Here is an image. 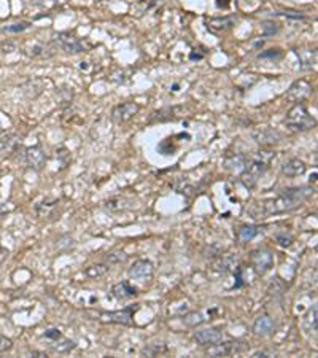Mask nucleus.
Segmentation results:
<instances>
[{
  "label": "nucleus",
  "instance_id": "37",
  "mask_svg": "<svg viewBox=\"0 0 318 358\" xmlns=\"http://www.w3.org/2000/svg\"><path fill=\"white\" fill-rule=\"evenodd\" d=\"M8 255H10L8 250H6L5 247L0 245V264H3V261L6 260V258H8Z\"/></svg>",
  "mask_w": 318,
  "mask_h": 358
},
{
  "label": "nucleus",
  "instance_id": "6",
  "mask_svg": "<svg viewBox=\"0 0 318 358\" xmlns=\"http://www.w3.org/2000/svg\"><path fill=\"white\" fill-rule=\"evenodd\" d=\"M134 312H135L134 306H127L123 310H116V312H104V314H101V322L129 326L134 323Z\"/></svg>",
  "mask_w": 318,
  "mask_h": 358
},
{
  "label": "nucleus",
  "instance_id": "32",
  "mask_svg": "<svg viewBox=\"0 0 318 358\" xmlns=\"http://www.w3.org/2000/svg\"><path fill=\"white\" fill-rule=\"evenodd\" d=\"M11 347H13V341L10 338L2 336V334H0V354L8 352V350H11Z\"/></svg>",
  "mask_w": 318,
  "mask_h": 358
},
{
  "label": "nucleus",
  "instance_id": "3",
  "mask_svg": "<svg viewBox=\"0 0 318 358\" xmlns=\"http://www.w3.org/2000/svg\"><path fill=\"white\" fill-rule=\"evenodd\" d=\"M285 124L291 132H306L317 126V121L309 113L304 104H294V107L286 115Z\"/></svg>",
  "mask_w": 318,
  "mask_h": 358
},
{
  "label": "nucleus",
  "instance_id": "9",
  "mask_svg": "<svg viewBox=\"0 0 318 358\" xmlns=\"http://www.w3.org/2000/svg\"><path fill=\"white\" fill-rule=\"evenodd\" d=\"M253 139L261 147H275L283 142V135L275 129H261L253 132Z\"/></svg>",
  "mask_w": 318,
  "mask_h": 358
},
{
  "label": "nucleus",
  "instance_id": "30",
  "mask_svg": "<svg viewBox=\"0 0 318 358\" xmlns=\"http://www.w3.org/2000/svg\"><path fill=\"white\" fill-rule=\"evenodd\" d=\"M275 16H283V18H291V19H306V16L301 11H275Z\"/></svg>",
  "mask_w": 318,
  "mask_h": 358
},
{
  "label": "nucleus",
  "instance_id": "8",
  "mask_svg": "<svg viewBox=\"0 0 318 358\" xmlns=\"http://www.w3.org/2000/svg\"><path fill=\"white\" fill-rule=\"evenodd\" d=\"M139 110H140V107L135 102L119 104L111 110V119L115 121V123H126V121H129L131 118L137 115Z\"/></svg>",
  "mask_w": 318,
  "mask_h": 358
},
{
  "label": "nucleus",
  "instance_id": "7",
  "mask_svg": "<svg viewBox=\"0 0 318 358\" xmlns=\"http://www.w3.org/2000/svg\"><path fill=\"white\" fill-rule=\"evenodd\" d=\"M252 264L255 271L263 276L267 271H270V268L274 266V255H272L269 250H255L252 253Z\"/></svg>",
  "mask_w": 318,
  "mask_h": 358
},
{
  "label": "nucleus",
  "instance_id": "25",
  "mask_svg": "<svg viewBox=\"0 0 318 358\" xmlns=\"http://www.w3.org/2000/svg\"><path fill=\"white\" fill-rule=\"evenodd\" d=\"M30 26V22H16V24H10V26H5L2 30L5 34H21V32H24V30H27Z\"/></svg>",
  "mask_w": 318,
  "mask_h": 358
},
{
  "label": "nucleus",
  "instance_id": "13",
  "mask_svg": "<svg viewBox=\"0 0 318 358\" xmlns=\"http://www.w3.org/2000/svg\"><path fill=\"white\" fill-rule=\"evenodd\" d=\"M275 328L277 325L274 322V318L269 317V315H261L255 320L253 323V333L256 336H261V338H266V336H270V334L275 333Z\"/></svg>",
  "mask_w": 318,
  "mask_h": 358
},
{
  "label": "nucleus",
  "instance_id": "2",
  "mask_svg": "<svg viewBox=\"0 0 318 358\" xmlns=\"http://www.w3.org/2000/svg\"><path fill=\"white\" fill-rule=\"evenodd\" d=\"M274 151H260L253 158H248L245 169L240 172V180L245 185V188H253L258 183V180L269 169V164L274 159Z\"/></svg>",
  "mask_w": 318,
  "mask_h": 358
},
{
  "label": "nucleus",
  "instance_id": "24",
  "mask_svg": "<svg viewBox=\"0 0 318 358\" xmlns=\"http://www.w3.org/2000/svg\"><path fill=\"white\" fill-rule=\"evenodd\" d=\"M105 207L111 212H119V210H126L127 207H131V204L126 199H111L105 204Z\"/></svg>",
  "mask_w": 318,
  "mask_h": 358
},
{
  "label": "nucleus",
  "instance_id": "18",
  "mask_svg": "<svg viewBox=\"0 0 318 358\" xmlns=\"http://www.w3.org/2000/svg\"><path fill=\"white\" fill-rule=\"evenodd\" d=\"M240 268V260H239V256L236 255H224L221 260H219L216 263V269L219 272H224V274H228V272H236L237 269Z\"/></svg>",
  "mask_w": 318,
  "mask_h": 358
},
{
  "label": "nucleus",
  "instance_id": "14",
  "mask_svg": "<svg viewBox=\"0 0 318 358\" xmlns=\"http://www.w3.org/2000/svg\"><path fill=\"white\" fill-rule=\"evenodd\" d=\"M26 163L29 164V167H32L34 171H42L45 163H47L45 151L39 145L27 148L26 150Z\"/></svg>",
  "mask_w": 318,
  "mask_h": 358
},
{
  "label": "nucleus",
  "instance_id": "31",
  "mask_svg": "<svg viewBox=\"0 0 318 358\" xmlns=\"http://www.w3.org/2000/svg\"><path fill=\"white\" fill-rule=\"evenodd\" d=\"M307 322H309V325H310V330L315 333V331H317V306H315V304L312 306V309L309 310Z\"/></svg>",
  "mask_w": 318,
  "mask_h": 358
},
{
  "label": "nucleus",
  "instance_id": "22",
  "mask_svg": "<svg viewBox=\"0 0 318 358\" xmlns=\"http://www.w3.org/2000/svg\"><path fill=\"white\" fill-rule=\"evenodd\" d=\"M261 231H263V228H260V226H244V228H240L237 233V240L240 243L252 242L255 238H258Z\"/></svg>",
  "mask_w": 318,
  "mask_h": 358
},
{
  "label": "nucleus",
  "instance_id": "10",
  "mask_svg": "<svg viewBox=\"0 0 318 358\" xmlns=\"http://www.w3.org/2000/svg\"><path fill=\"white\" fill-rule=\"evenodd\" d=\"M56 43L69 55H78V53L85 51V45H83L77 37H73L67 32H62L56 37Z\"/></svg>",
  "mask_w": 318,
  "mask_h": 358
},
{
  "label": "nucleus",
  "instance_id": "19",
  "mask_svg": "<svg viewBox=\"0 0 318 358\" xmlns=\"http://www.w3.org/2000/svg\"><path fill=\"white\" fill-rule=\"evenodd\" d=\"M306 169L307 167L301 159H290L288 163L282 166V174L286 177H299V175H304Z\"/></svg>",
  "mask_w": 318,
  "mask_h": 358
},
{
  "label": "nucleus",
  "instance_id": "39",
  "mask_svg": "<svg viewBox=\"0 0 318 358\" xmlns=\"http://www.w3.org/2000/svg\"><path fill=\"white\" fill-rule=\"evenodd\" d=\"M6 212H8V209H6V205H2V204H0V217H2L3 213H6Z\"/></svg>",
  "mask_w": 318,
  "mask_h": 358
},
{
  "label": "nucleus",
  "instance_id": "26",
  "mask_svg": "<svg viewBox=\"0 0 318 358\" xmlns=\"http://www.w3.org/2000/svg\"><path fill=\"white\" fill-rule=\"evenodd\" d=\"M278 30H280V27H278V24H275V22H272V21L263 22V37H272V35H275Z\"/></svg>",
  "mask_w": 318,
  "mask_h": 358
},
{
  "label": "nucleus",
  "instance_id": "1",
  "mask_svg": "<svg viewBox=\"0 0 318 358\" xmlns=\"http://www.w3.org/2000/svg\"><path fill=\"white\" fill-rule=\"evenodd\" d=\"M314 194V188L310 186H299V188H288L277 196L275 199H267L255 204L248 209V213L252 218H263L267 215H277V213L290 212L302 205L309 196Z\"/></svg>",
  "mask_w": 318,
  "mask_h": 358
},
{
  "label": "nucleus",
  "instance_id": "33",
  "mask_svg": "<svg viewBox=\"0 0 318 358\" xmlns=\"http://www.w3.org/2000/svg\"><path fill=\"white\" fill-rule=\"evenodd\" d=\"M62 338H64V336H62V333H60L59 330H48V331H45V339L51 341L53 344H54L56 341L62 339Z\"/></svg>",
  "mask_w": 318,
  "mask_h": 358
},
{
  "label": "nucleus",
  "instance_id": "15",
  "mask_svg": "<svg viewBox=\"0 0 318 358\" xmlns=\"http://www.w3.org/2000/svg\"><path fill=\"white\" fill-rule=\"evenodd\" d=\"M153 272H155V268H153V264H151V261H148V260H137V261H134V264L131 266L129 276L134 277V279L143 280V279H151Z\"/></svg>",
  "mask_w": 318,
  "mask_h": 358
},
{
  "label": "nucleus",
  "instance_id": "29",
  "mask_svg": "<svg viewBox=\"0 0 318 358\" xmlns=\"http://www.w3.org/2000/svg\"><path fill=\"white\" fill-rule=\"evenodd\" d=\"M282 56H283L282 50H269V51H264V53H261V55H258L260 59H272V60L280 59Z\"/></svg>",
  "mask_w": 318,
  "mask_h": 358
},
{
  "label": "nucleus",
  "instance_id": "35",
  "mask_svg": "<svg viewBox=\"0 0 318 358\" xmlns=\"http://www.w3.org/2000/svg\"><path fill=\"white\" fill-rule=\"evenodd\" d=\"M277 242H278L282 247H290L291 243H293V238H291V236L278 234V236H277Z\"/></svg>",
  "mask_w": 318,
  "mask_h": 358
},
{
  "label": "nucleus",
  "instance_id": "36",
  "mask_svg": "<svg viewBox=\"0 0 318 358\" xmlns=\"http://www.w3.org/2000/svg\"><path fill=\"white\" fill-rule=\"evenodd\" d=\"M255 358H260V357H275V352H272V350H258V352L253 354Z\"/></svg>",
  "mask_w": 318,
  "mask_h": 358
},
{
  "label": "nucleus",
  "instance_id": "28",
  "mask_svg": "<svg viewBox=\"0 0 318 358\" xmlns=\"http://www.w3.org/2000/svg\"><path fill=\"white\" fill-rule=\"evenodd\" d=\"M127 260V255L123 253V252H116V253H108L107 258H105V261L108 264H118V263H124Z\"/></svg>",
  "mask_w": 318,
  "mask_h": 358
},
{
  "label": "nucleus",
  "instance_id": "40",
  "mask_svg": "<svg viewBox=\"0 0 318 358\" xmlns=\"http://www.w3.org/2000/svg\"><path fill=\"white\" fill-rule=\"evenodd\" d=\"M310 181H314V183L317 181V172H314V175H312V177H310Z\"/></svg>",
  "mask_w": 318,
  "mask_h": 358
},
{
  "label": "nucleus",
  "instance_id": "23",
  "mask_svg": "<svg viewBox=\"0 0 318 358\" xmlns=\"http://www.w3.org/2000/svg\"><path fill=\"white\" fill-rule=\"evenodd\" d=\"M248 163V158L244 156V155H236L232 158H228L224 161V166L226 169H231V171H236V172H242L245 169V166Z\"/></svg>",
  "mask_w": 318,
  "mask_h": 358
},
{
  "label": "nucleus",
  "instance_id": "17",
  "mask_svg": "<svg viewBox=\"0 0 318 358\" xmlns=\"http://www.w3.org/2000/svg\"><path fill=\"white\" fill-rule=\"evenodd\" d=\"M59 201H43L40 204H37L35 212L40 218H50L54 220L59 215Z\"/></svg>",
  "mask_w": 318,
  "mask_h": 358
},
{
  "label": "nucleus",
  "instance_id": "41",
  "mask_svg": "<svg viewBox=\"0 0 318 358\" xmlns=\"http://www.w3.org/2000/svg\"><path fill=\"white\" fill-rule=\"evenodd\" d=\"M0 134H2V129H0Z\"/></svg>",
  "mask_w": 318,
  "mask_h": 358
},
{
  "label": "nucleus",
  "instance_id": "20",
  "mask_svg": "<svg viewBox=\"0 0 318 358\" xmlns=\"http://www.w3.org/2000/svg\"><path fill=\"white\" fill-rule=\"evenodd\" d=\"M19 140L21 137L18 134H6L5 137H2L0 139V156H6L16 150V147L19 145Z\"/></svg>",
  "mask_w": 318,
  "mask_h": 358
},
{
  "label": "nucleus",
  "instance_id": "34",
  "mask_svg": "<svg viewBox=\"0 0 318 358\" xmlns=\"http://www.w3.org/2000/svg\"><path fill=\"white\" fill-rule=\"evenodd\" d=\"M162 352H165V346H161V347H158V346H153V347H148V349H145L143 350V354L145 355H148V357H155V355H158V354H162Z\"/></svg>",
  "mask_w": 318,
  "mask_h": 358
},
{
  "label": "nucleus",
  "instance_id": "4",
  "mask_svg": "<svg viewBox=\"0 0 318 358\" xmlns=\"http://www.w3.org/2000/svg\"><path fill=\"white\" fill-rule=\"evenodd\" d=\"M245 350L244 342L240 341H219L216 344L210 346L207 355L210 357H229L234 354H242Z\"/></svg>",
  "mask_w": 318,
  "mask_h": 358
},
{
  "label": "nucleus",
  "instance_id": "11",
  "mask_svg": "<svg viewBox=\"0 0 318 358\" xmlns=\"http://www.w3.org/2000/svg\"><path fill=\"white\" fill-rule=\"evenodd\" d=\"M218 314H219V309H218V307L204 309V310L193 312V314L185 315L183 322H185V325H188V326H198V325L207 323V322H210V320H213Z\"/></svg>",
  "mask_w": 318,
  "mask_h": 358
},
{
  "label": "nucleus",
  "instance_id": "16",
  "mask_svg": "<svg viewBox=\"0 0 318 358\" xmlns=\"http://www.w3.org/2000/svg\"><path fill=\"white\" fill-rule=\"evenodd\" d=\"M111 295L115 296L116 299H121V301L132 299V298H135V296L139 295V288L132 287L127 280H123V282H119V284L113 285Z\"/></svg>",
  "mask_w": 318,
  "mask_h": 358
},
{
  "label": "nucleus",
  "instance_id": "21",
  "mask_svg": "<svg viewBox=\"0 0 318 358\" xmlns=\"http://www.w3.org/2000/svg\"><path fill=\"white\" fill-rule=\"evenodd\" d=\"M234 24H236V19L234 18H215L207 22V27H209V30H212V32L219 34V32H226V30L232 29Z\"/></svg>",
  "mask_w": 318,
  "mask_h": 358
},
{
  "label": "nucleus",
  "instance_id": "27",
  "mask_svg": "<svg viewBox=\"0 0 318 358\" xmlns=\"http://www.w3.org/2000/svg\"><path fill=\"white\" fill-rule=\"evenodd\" d=\"M108 271V268L105 264H96V266H91V268L86 269V274L91 277H99V276H104L105 272Z\"/></svg>",
  "mask_w": 318,
  "mask_h": 358
},
{
  "label": "nucleus",
  "instance_id": "5",
  "mask_svg": "<svg viewBox=\"0 0 318 358\" xmlns=\"http://www.w3.org/2000/svg\"><path fill=\"white\" fill-rule=\"evenodd\" d=\"M310 96H312V85L306 80L294 81L285 94V97L293 104H302L304 101H307Z\"/></svg>",
  "mask_w": 318,
  "mask_h": 358
},
{
  "label": "nucleus",
  "instance_id": "12",
  "mask_svg": "<svg viewBox=\"0 0 318 358\" xmlns=\"http://www.w3.org/2000/svg\"><path fill=\"white\" fill-rule=\"evenodd\" d=\"M194 339L201 346H213L223 339V331L219 328H204L194 333Z\"/></svg>",
  "mask_w": 318,
  "mask_h": 358
},
{
  "label": "nucleus",
  "instance_id": "38",
  "mask_svg": "<svg viewBox=\"0 0 318 358\" xmlns=\"http://www.w3.org/2000/svg\"><path fill=\"white\" fill-rule=\"evenodd\" d=\"M48 0H32V3L37 5V6H45V3H47Z\"/></svg>",
  "mask_w": 318,
  "mask_h": 358
}]
</instances>
